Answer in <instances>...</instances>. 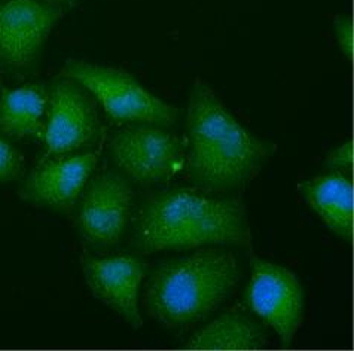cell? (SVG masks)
<instances>
[{"label":"cell","instance_id":"cell-1","mask_svg":"<svg viewBox=\"0 0 354 351\" xmlns=\"http://www.w3.org/2000/svg\"><path fill=\"white\" fill-rule=\"evenodd\" d=\"M250 240L244 204L198 188L152 193L142 204L133 234V246L142 253L249 246Z\"/></svg>","mask_w":354,"mask_h":351},{"label":"cell","instance_id":"cell-3","mask_svg":"<svg viewBox=\"0 0 354 351\" xmlns=\"http://www.w3.org/2000/svg\"><path fill=\"white\" fill-rule=\"evenodd\" d=\"M240 278L235 255L201 249L156 268L143 294L146 313L165 328L179 329L207 319L230 296Z\"/></svg>","mask_w":354,"mask_h":351},{"label":"cell","instance_id":"cell-8","mask_svg":"<svg viewBox=\"0 0 354 351\" xmlns=\"http://www.w3.org/2000/svg\"><path fill=\"white\" fill-rule=\"evenodd\" d=\"M98 133L94 103L84 88L72 81H58L48 94L44 140L48 157L71 155L90 144Z\"/></svg>","mask_w":354,"mask_h":351},{"label":"cell","instance_id":"cell-12","mask_svg":"<svg viewBox=\"0 0 354 351\" xmlns=\"http://www.w3.org/2000/svg\"><path fill=\"white\" fill-rule=\"evenodd\" d=\"M308 207L337 237L353 241V180L346 173H326L301 184Z\"/></svg>","mask_w":354,"mask_h":351},{"label":"cell","instance_id":"cell-14","mask_svg":"<svg viewBox=\"0 0 354 351\" xmlns=\"http://www.w3.org/2000/svg\"><path fill=\"white\" fill-rule=\"evenodd\" d=\"M267 345V335L257 321L240 313H225L194 334L185 348L262 350Z\"/></svg>","mask_w":354,"mask_h":351},{"label":"cell","instance_id":"cell-4","mask_svg":"<svg viewBox=\"0 0 354 351\" xmlns=\"http://www.w3.org/2000/svg\"><path fill=\"white\" fill-rule=\"evenodd\" d=\"M64 75L91 93L113 121L170 126L179 118L174 106L147 91L130 73L115 67L68 61Z\"/></svg>","mask_w":354,"mask_h":351},{"label":"cell","instance_id":"cell-9","mask_svg":"<svg viewBox=\"0 0 354 351\" xmlns=\"http://www.w3.org/2000/svg\"><path fill=\"white\" fill-rule=\"evenodd\" d=\"M60 18L41 0L0 2V60L14 69L30 66Z\"/></svg>","mask_w":354,"mask_h":351},{"label":"cell","instance_id":"cell-2","mask_svg":"<svg viewBox=\"0 0 354 351\" xmlns=\"http://www.w3.org/2000/svg\"><path fill=\"white\" fill-rule=\"evenodd\" d=\"M186 173L195 188L223 193L240 188L268 158V146L234 118L203 81L195 82L186 115Z\"/></svg>","mask_w":354,"mask_h":351},{"label":"cell","instance_id":"cell-10","mask_svg":"<svg viewBox=\"0 0 354 351\" xmlns=\"http://www.w3.org/2000/svg\"><path fill=\"white\" fill-rule=\"evenodd\" d=\"M82 268L86 285L98 301L116 311L133 328L143 325L139 290L146 265L142 258L134 255L85 258Z\"/></svg>","mask_w":354,"mask_h":351},{"label":"cell","instance_id":"cell-7","mask_svg":"<svg viewBox=\"0 0 354 351\" xmlns=\"http://www.w3.org/2000/svg\"><path fill=\"white\" fill-rule=\"evenodd\" d=\"M77 207V228L88 245L107 249L120 243L133 219L134 189L116 171L97 174L85 184Z\"/></svg>","mask_w":354,"mask_h":351},{"label":"cell","instance_id":"cell-13","mask_svg":"<svg viewBox=\"0 0 354 351\" xmlns=\"http://www.w3.org/2000/svg\"><path fill=\"white\" fill-rule=\"evenodd\" d=\"M48 93L39 85L8 91L0 100V131L12 139L41 135L46 120Z\"/></svg>","mask_w":354,"mask_h":351},{"label":"cell","instance_id":"cell-17","mask_svg":"<svg viewBox=\"0 0 354 351\" xmlns=\"http://www.w3.org/2000/svg\"><path fill=\"white\" fill-rule=\"evenodd\" d=\"M333 32H335L337 42L342 55L347 61L353 60V19L348 15H341L333 21Z\"/></svg>","mask_w":354,"mask_h":351},{"label":"cell","instance_id":"cell-16","mask_svg":"<svg viewBox=\"0 0 354 351\" xmlns=\"http://www.w3.org/2000/svg\"><path fill=\"white\" fill-rule=\"evenodd\" d=\"M324 169L329 173H351L353 170V142L348 140L342 143L339 148L333 149L326 160H324Z\"/></svg>","mask_w":354,"mask_h":351},{"label":"cell","instance_id":"cell-11","mask_svg":"<svg viewBox=\"0 0 354 351\" xmlns=\"http://www.w3.org/2000/svg\"><path fill=\"white\" fill-rule=\"evenodd\" d=\"M95 153H71L45 160L28 176L21 198L58 211L72 210L95 169Z\"/></svg>","mask_w":354,"mask_h":351},{"label":"cell","instance_id":"cell-5","mask_svg":"<svg viewBox=\"0 0 354 351\" xmlns=\"http://www.w3.org/2000/svg\"><path fill=\"white\" fill-rule=\"evenodd\" d=\"M107 148L120 173L142 187L169 182L182 167L179 137L160 124L125 125L111 135Z\"/></svg>","mask_w":354,"mask_h":351},{"label":"cell","instance_id":"cell-15","mask_svg":"<svg viewBox=\"0 0 354 351\" xmlns=\"http://www.w3.org/2000/svg\"><path fill=\"white\" fill-rule=\"evenodd\" d=\"M23 171V157L0 135V183L15 180Z\"/></svg>","mask_w":354,"mask_h":351},{"label":"cell","instance_id":"cell-6","mask_svg":"<svg viewBox=\"0 0 354 351\" xmlns=\"http://www.w3.org/2000/svg\"><path fill=\"white\" fill-rule=\"evenodd\" d=\"M245 304L253 314L275 330L284 347L292 344L302 325L304 292L290 269L253 258Z\"/></svg>","mask_w":354,"mask_h":351}]
</instances>
